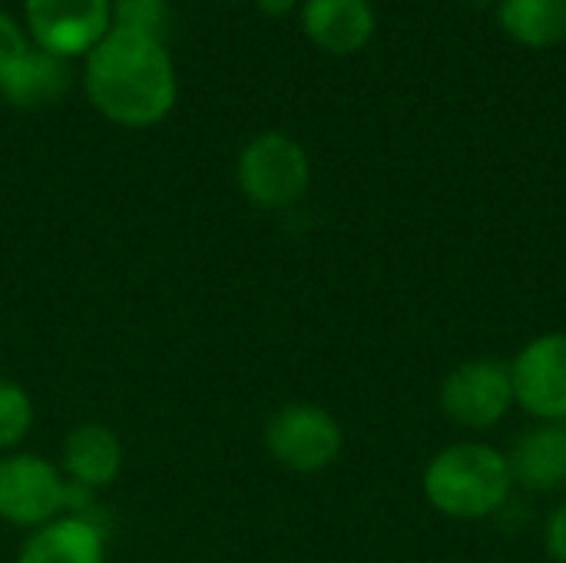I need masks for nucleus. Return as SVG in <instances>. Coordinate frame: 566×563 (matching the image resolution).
I'll list each match as a JSON object with an SVG mask.
<instances>
[{
    "label": "nucleus",
    "mask_w": 566,
    "mask_h": 563,
    "mask_svg": "<svg viewBox=\"0 0 566 563\" xmlns=\"http://www.w3.org/2000/svg\"><path fill=\"white\" fill-rule=\"evenodd\" d=\"M83 90L90 103L116 126L146 129L176 106V66L159 37L113 27L83 66Z\"/></svg>",
    "instance_id": "nucleus-1"
},
{
    "label": "nucleus",
    "mask_w": 566,
    "mask_h": 563,
    "mask_svg": "<svg viewBox=\"0 0 566 563\" xmlns=\"http://www.w3.org/2000/svg\"><path fill=\"white\" fill-rule=\"evenodd\" d=\"M424 501L448 521H488L511 504L514 478L507 455L488 441L444 445L421 475Z\"/></svg>",
    "instance_id": "nucleus-2"
},
{
    "label": "nucleus",
    "mask_w": 566,
    "mask_h": 563,
    "mask_svg": "<svg viewBox=\"0 0 566 563\" xmlns=\"http://www.w3.org/2000/svg\"><path fill=\"white\" fill-rule=\"evenodd\" d=\"M235 179L252 206L282 212L308 192L312 163L298 139L285 133H262L239 153Z\"/></svg>",
    "instance_id": "nucleus-3"
},
{
    "label": "nucleus",
    "mask_w": 566,
    "mask_h": 563,
    "mask_svg": "<svg viewBox=\"0 0 566 563\" xmlns=\"http://www.w3.org/2000/svg\"><path fill=\"white\" fill-rule=\"evenodd\" d=\"M441 415L464 431H491L514 408L511 365L501 358H468L454 365L438 388Z\"/></svg>",
    "instance_id": "nucleus-4"
},
{
    "label": "nucleus",
    "mask_w": 566,
    "mask_h": 563,
    "mask_svg": "<svg viewBox=\"0 0 566 563\" xmlns=\"http://www.w3.org/2000/svg\"><path fill=\"white\" fill-rule=\"evenodd\" d=\"M342 445L345 435L338 418L308 402L282 405L265 421V451L275 465L295 475H318L332 468L342 455Z\"/></svg>",
    "instance_id": "nucleus-5"
},
{
    "label": "nucleus",
    "mask_w": 566,
    "mask_h": 563,
    "mask_svg": "<svg viewBox=\"0 0 566 563\" xmlns=\"http://www.w3.org/2000/svg\"><path fill=\"white\" fill-rule=\"evenodd\" d=\"M507 365L514 408L544 425H566V332L534 335Z\"/></svg>",
    "instance_id": "nucleus-6"
},
{
    "label": "nucleus",
    "mask_w": 566,
    "mask_h": 563,
    "mask_svg": "<svg viewBox=\"0 0 566 563\" xmlns=\"http://www.w3.org/2000/svg\"><path fill=\"white\" fill-rule=\"evenodd\" d=\"M70 481L40 455L0 458V521L17 528H43L70 508Z\"/></svg>",
    "instance_id": "nucleus-7"
},
{
    "label": "nucleus",
    "mask_w": 566,
    "mask_h": 563,
    "mask_svg": "<svg viewBox=\"0 0 566 563\" xmlns=\"http://www.w3.org/2000/svg\"><path fill=\"white\" fill-rule=\"evenodd\" d=\"M30 40L63 60L86 56L109 30V0H23Z\"/></svg>",
    "instance_id": "nucleus-8"
},
{
    "label": "nucleus",
    "mask_w": 566,
    "mask_h": 563,
    "mask_svg": "<svg viewBox=\"0 0 566 563\" xmlns=\"http://www.w3.org/2000/svg\"><path fill=\"white\" fill-rule=\"evenodd\" d=\"M507 465L514 488L531 494H551L566 484V425L534 421L511 445Z\"/></svg>",
    "instance_id": "nucleus-9"
},
{
    "label": "nucleus",
    "mask_w": 566,
    "mask_h": 563,
    "mask_svg": "<svg viewBox=\"0 0 566 563\" xmlns=\"http://www.w3.org/2000/svg\"><path fill=\"white\" fill-rule=\"evenodd\" d=\"M302 30L318 50L348 56L368 46L375 33V10L368 0H305Z\"/></svg>",
    "instance_id": "nucleus-10"
},
{
    "label": "nucleus",
    "mask_w": 566,
    "mask_h": 563,
    "mask_svg": "<svg viewBox=\"0 0 566 563\" xmlns=\"http://www.w3.org/2000/svg\"><path fill=\"white\" fill-rule=\"evenodd\" d=\"M123 445L106 425H80L63 441V475L80 491H96L116 481Z\"/></svg>",
    "instance_id": "nucleus-11"
},
{
    "label": "nucleus",
    "mask_w": 566,
    "mask_h": 563,
    "mask_svg": "<svg viewBox=\"0 0 566 563\" xmlns=\"http://www.w3.org/2000/svg\"><path fill=\"white\" fill-rule=\"evenodd\" d=\"M73 83L70 60L46 53L40 46H30L27 56L17 63V70L3 80L0 96L17 110H40L50 103H60Z\"/></svg>",
    "instance_id": "nucleus-12"
},
{
    "label": "nucleus",
    "mask_w": 566,
    "mask_h": 563,
    "mask_svg": "<svg viewBox=\"0 0 566 563\" xmlns=\"http://www.w3.org/2000/svg\"><path fill=\"white\" fill-rule=\"evenodd\" d=\"M17 563H103V534L86 518H56L23 541Z\"/></svg>",
    "instance_id": "nucleus-13"
},
{
    "label": "nucleus",
    "mask_w": 566,
    "mask_h": 563,
    "mask_svg": "<svg viewBox=\"0 0 566 563\" xmlns=\"http://www.w3.org/2000/svg\"><path fill=\"white\" fill-rule=\"evenodd\" d=\"M497 23L521 46H557L566 40V0H497Z\"/></svg>",
    "instance_id": "nucleus-14"
},
{
    "label": "nucleus",
    "mask_w": 566,
    "mask_h": 563,
    "mask_svg": "<svg viewBox=\"0 0 566 563\" xmlns=\"http://www.w3.org/2000/svg\"><path fill=\"white\" fill-rule=\"evenodd\" d=\"M30 425H33L30 395L20 385L0 378V451L17 448L27 438Z\"/></svg>",
    "instance_id": "nucleus-15"
},
{
    "label": "nucleus",
    "mask_w": 566,
    "mask_h": 563,
    "mask_svg": "<svg viewBox=\"0 0 566 563\" xmlns=\"http://www.w3.org/2000/svg\"><path fill=\"white\" fill-rule=\"evenodd\" d=\"M109 17L119 30H136L163 40L169 23V0H109Z\"/></svg>",
    "instance_id": "nucleus-16"
},
{
    "label": "nucleus",
    "mask_w": 566,
    "mask_h": 563,
    "mask_svg": "<svg viewBox=\"0 0 566 563\" xmlns=\"http://www.w3.org/2000/svg\"><path fill=\"white\" fill-rule=\"evenodd\" d=\"M27 50H30V43H27L23 27L7 10H0V86L17 70V63L27 56Z\"/></svg>",
    "instance_id": "nucleus-17"
},
{
    "label": "nucleus",
    "mask_w": 566,
    "mask_h": 563,
    "mask_svg": "<svg viewBox=\"0 0 566 563\" xmlns=\"http://www.w3.org/2000/svg\"><path fill=\"white\" fill-rule=\"evenodd\" d=\"M544 551L554 563H566V501L544 518Z\"/></svg>",
    "instance_id": "nucleus-18"
},
{
    "label": "nucleus",
    "mask_w": 566,
    "mask_h": 563,
    "mask_svg": "<svg viewBox=\"0 0 566 563\" xmlns=\"http://www.w3.org/2000/svg\"><path fill=\"white\" fill-rule=\"evenodd\" d=\"M255 3H259V10L269 13V17H285V13H292L302 0H255Z\"/></svg>",
    "instance_id": "nucleus-19"
},
{
    "label": "nucleus",
    "mask_w": 566,
    "mask_h": 563,
    "mask_svg": "<svg viewBox=\"0 0 566 563\" xmlns=\"http://www.w3.org/2000/svg\"><path fill=\"white\" fill-rule=\"evenodd\" d=\"M468 3H474V7H488V3H497V0H468Z\"/></svg>",
    "instance_id": "nucleus-20"
}]
</instances>
